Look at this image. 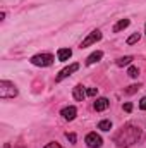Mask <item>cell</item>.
I'll list each match as a JSON object with an SVG mask.
<instances>
[{
    "label": "cell",
    "instance_id": "6da1fadb",
    "mask_svg": "<svg viewBox=\"0 0 146 148\" xmlns=\"http://www.w3.org/2000/svg\"><path fill=\"white\" fill-rule=\"evenodd\" d=\"M141 138V127L139 126H134V124H126L115 136H113V141L117 143V147H131L134 143H138Z\"/></svg>",
    "mask_w": 146,
    "mask_h": 148
},
{
    "label": "cell",
    "instance_id": "7a4b0ae2",
    "mask_svg": "<svg viewBox=\"0 0 146 148\" xmlns=\"http://www.w3.org/2000/svg\"><path fill=\"white\" fill-rule=\"evenodd\" d=\"M14 97H17L16 84L10 81H0V98L7 100V98H14Z\"/></svg>",
    "mask_w": 146,
    "mask_h": 148
},
{
    "label": "cell",
    "instance_id": "3957f363",
    "mask_svg": "<svg viewBox=\"0 0 146 148\" xmlns=\"http://www.w3.org/2000/svg\"><path fill=\"white\" fill-rule=\"evenodd\" d=\"M52 62H53V55L50 53H38L31 59V64H35L38 67H48L52 66Z\"/></svg>",
    "mask_w": 146,
    "mask_h": 148
},
{
    "label": "cell",
    "instance_id": "277c9868",
    "mask_svg": "<svg viewBox=\"0 0 146 148\" xmlns=\"http://www.w3.org/2000/svg\"><path fill=\"white\" fill-rule=\"evenodd\" d=\"M100 40H102V31H100V29H95V31L89 33V36L83 40L81 48H86V47H89V45H93V43H96V41H100Z\"/></svg>",
    "mask_w": 146,
    "mask_h": 148
},
{
    "label": "cell",
    "instance_id": "5b68a950",
    "mask_svg": "<svg viewBox=\"0 0 146 148\" xmlns=\"http://www.w3.org/2000/svg\"><path fill=\"white\" fill-rule=\"evenodd\" d=\"M86 145L89 148H100L102 147V138L96 134V133H89L86 136Z\"/></svg>",
    "mask_w": 146,
    "mask_h": 148
},
{
    "label": "cell",
    "instance_id": "8992f818",
    "mask_svg": "<svg viewBox=\"0 0 146 148\" xmlns=\"http://www.w3.org/2000/svg\"><path fill=\"white\" fill-rule=\"evenodd\" d=\"M77 69H79V64H71L69 67H65V69H62V71L59 73V76H57L55 79H57V81H62V79H65V77H69V76H71L72 73H76Z\"/></svg>",
    "mask_w": 146,
    "mask_h": 148
},
{
    "label": "cell",
    "instance_id": "52a82bcc",
    "mask_svg": "<svg viewBox=\"0 0 146 148\" xmlns=\"http://www.w3.org/2000/svg\"><path fill=\"white\" fill-rule=\"evenodd\" d=\"M72 95H74V98H76L77 102H83V100H84V97H86V91H84V88H83L81 84H77V86H74Z\"/></svg>",
    "mask_w": 146,
    "mask_h": 148
},
{
    "label": "cell",
    "instance_id": "ba28073f",
    "mask_svg": "<svg viewBox=\"0 0 146 148\" xmlns=\"http://www.w3.org/2000/svg\"><path fill=\"white\" fill-rule=\"evenodd\" d=\"M102 57H103V52H93V53L86 59V66H93V64L100 62V60H102Z\"/></svg>",
    "mask_w": 146,
    "mask_h": 148
},
{
    "label": "cell",
    "instance_id": "9c48e42d",
    "mask_svg": "<svg viewBox=\"0 0 146 148\" xmlns=\"http://www.w3.org/2000/svg\"><path fill=\"white\" fill-rule=\"evenodd\" d=\"M62 117L65 119V121H72L74 117H76V107H65V109H62Z\"/></svg>",
    "mask_w": 146,
    "mask_h": 148
},
{
    "label": "cell",
    "instance_id": "30bf717a",
    "mask_svg": "<svg viewBox=\"0 0 146 148\" xmlns=\"http://www.w3.org/2000/svg\"><path fill=\"white\" fill-rule=\"evenodd\" d=\"M108 105H110V102L107 100V98H98V100L95 102V105H93V107H95V110H96V112H102V110H105Z\"/></svg>",
    "mask_w": 146,
    "mask_h": 148
},
{
    "label": "cell",
    "instance_id": "8fae6325",
    "mask_svg": "<svg viewBox=\"0 0 146 148\" xmlns=\"http://www.w3.org/2000/svg\"><path fill=\"white\" fill-rule=\"evenodd\" d=\"M71 55H72V50H71V48H60V50H59V53H57L59 60H62V62L69 60V59H71Z\"/></svg>",
    "mask_w": 146,
    "mask_h": 148
},
{
    "label": "cell",
    "instance_id": "7c38bea8",
    "mask_svg": "<svg viewBox=\"0 0 146 148\" xmlns=\"http://www.w3.org/2000/svg\"><path fill=\"white\" fill-rule=\"evenodd\" d=\"M131 24V21L129 19H120L115 26H113V33H119V31H122V29H126L127 26Z\"/></svg>",
    "mask_w": 146,
    "mask_h": 148
},
{
    "label": "cell",
    "instance_id": "4fadbf2b",
    "mask_svg": "<svg viewBox=\"0 0 146 148\" xmlns=\"http://www.w3.org/2000/svg\"><path fill=\"white\" fill-rule=\"evenodd\" d=\"M131 62H132V57L127 55V57H120V59L117 60V66H119V67H124V66H129Z\"/></svg>",
    "mask_w": 146,
    "mask_h": 148
},
{
    "label": "cell",
    "instance_id": "5bb4252c",
    "mask_svg": "<svg viewBox=\"0 0 146 148\" xmlns=\"http://www.w3.org/2000/svg\"><path fill=\"white\" fill-rule=\"evenodd\" d=\"M98 129H102V131H110V129H112V122H110V121H102V122L98 124Z\"/></svg>",
    "mask_w": 146,
    "mask_h": 148
},
{
    "label": "cell",
    "instance_id": "9a60e30c",
    "mask_svg": "<svg viewBox=\"0 0 146 148\" xmlns=\"http://www.w3.org/2000/svg\"><path fill=\"white\" fill-rule=\"evenodd\" d=\"M139 38H141V35H139V33H134V35H131V36L127 38V43H129V45H132V43L139 41Z\"/></svg>",
    "mask_w": 146,
    "mask_h": 148
},
{
    "label": "cell",
    "instance_id": "2e32d148",
    "mask_svg": "<svg viewBox=\"0 0 146 148\" xmlns=\"http://www.w3.org/2000/svg\"><path fill=\"white\" fill-rule=\"evenodd\" d=\"M127 74H129L131 77H138V76H139V69H138V67H134V66H131V67H129V71H127Z\"/></svg>",
    "mask_w": 146,
    "mask_h": 148
},
{
    "label": "cell",
    "instance_id": "e0dca14e",
    "mask_svg": "<svg viewBox=\"0 0 146 148\" xmlns=\"http://www.w3.org/2000/svg\"><path fill=\"white\" fill-rule=\"evenodd\" d=\"M138 90H139V84H132V86H129V88L126 90V93H127V95H132V93H136Z\"/></svg>",
    "mask_w": 146,
    "mask_h": 148
},
{
    "label": "cell",
    "instance_id": "ac0fdd59",
    "mask_svg": "<svg viewBox=\"0 0 146 148\" xmlns=\"http://www.w3.org/2000/svg\"><path fill=\"white\" fill-rule=\"evenodd\" d=\"M96 93H98V88H88V90H86V95H88V97H95Z\"/></svg>",
    "mask_w": 146,
    "mask_h": 148
},
{
    "label": "cell",
    "instance_id": "d6986e66",
    "mask_svg": "<svg viewBox=\"0 0 146 148\" xmlns=\"http://www.w3.org/2000/svg\"><path fill=\"white\" fill-rule=\"evenodd\" d=\"M65 138H67V140H69V141H71V143H76V140H77V138H76V134H74V133H65Z\"/></svg>",
    "mask_w": 146,
    "mask_h": 148
},
{
    "label": "cell",
    "instance_id": "ffe728a7",
    "mask_svg": "<svg viewBox=\"0 0 146 148\" xmlns=\"http://www.w3.org/2000/svg\"><path fill=\"white\" fill-rule=\"evenodd\" d=\"M139 109H141V110H146V97L139 102Z\"/></svg>",
    "mask_w": 146,
    "mask_h": 148
},
{
    "label": "cell",
    "instance_id": "44dd1931",
    "mask_svg": "<svg viewBox=\"0 0 146 148\" xmlns=\"http://www.w3.org/2000/svg\"><path fill=\"white\" fill-rule=\"evenodd\" d=\"M124 110H126V112H131V110H132V103H129V102H127V103L124 105Z\"/></svg>",
    "mask_w": 146,
    "mask_h": 148
},
{
    "label": "cell",
    "instance_id": "7402d4cb",
    "mask_svg": "<svg viewBox=\"0 0 146 148\" xmlns=\"http://www.w3.org/2000/svg\"><path fill=\"white\" fill-rule=\"evenodd\" d=\"M45 148H62V147H60L59 143H48V145H46Z\"/></svg>",
    "mask_w": 146,
    "mask_h": 148
}]
</instances>
